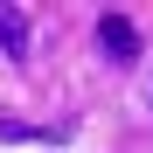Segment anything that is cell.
I'll return each mask as SVG.
<instances>
[{"mask_svg": "<svg viewBox=\"0 0 153 153\" xmlns=\"http://www.w3.org/2000/svg\"><path fill=\"white\" fill-rule=\"evenodd\" d=\"M97 49H105L111 63H132V56H139V28H132L125 14H105V21H97Z\"/></svg>", "mask_w": 153, "mask_h": 153, "instance_id": "1", "label": "cell"}, {"mask_svg": "<svg viewBox=\"0 0 153 153\" xmlns=\"http://www.w3.org/2000/svg\"><path fill=\"white\" fill-rule=\"evenodd\" d=\"M0 56H28V14H21V7H0Z\"/></svg>", "mask_w": 153, "mask_h": 153, "instance_id": "2", "label": "cell"}]
</instances>
